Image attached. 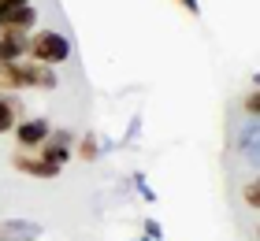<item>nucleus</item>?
Instances as JSON below:
<instances>
[{
    "label": "nucleus",
    "instance_id": "11",
    "mask_svg": "<svg viewBox=\"0 0 260 241\" xmlns=\"http://www.w3.org/2000/svg\"><path fill=\"white\" fill-rule=\"evenodd\" d=\"M242 197H245V204H249V208H256V204H260V189H256V182L245 186V189H242Z\"/></svg>",
    "mask_w": 260,
    "mask_h": 241
},
{
    "label": "nucleus",
    "instance_id": "3",
    "mask_svg": "<svg viewBox=\"0 0 260 241\" xmlns=\"http://www.w3.org/2000/svg\"><path fill=\"white\" fill-rule=\"evenodd\" d=\"M11 167H15V171H26V175H34V178H41V182H49V178L60 175V167H56V163H49V160L38 156V152H22V149L11 156Z\"/></svg>",
    "mask_w": 260,
    "mask_h": 241
},
{
    "label": "nucleus",
    "instance_id": "10",
    "mask_svg": "<svg viewBox=\"0 0 260 241\" xmlns=\"http://www.w3.org/2000/svg\"><path fill=\"white\" fill-rule=\"evenodd\" d=\"M75 156H82L86 163H93V160L101 156V145H97V137H93V134H86V137L78 141V152H75Z\"/></svg>",
    "mask_w": 260,
    "mask_h": 241
},
{
    "label": "nucleus",
    "instance_id": "14",
    "mask_svg": "<svg viewBox=\"0 0 260 241\" xmlns=\"http://www.w3.org/2000/svg\"><path fill=\"white\" fill-rule=\"evenodd\" d=\"M179 4L190 11V15H197V11H201V0H179Z\"/></svg>",
    "mask_w": 260,
    "mask_h": 241
},
{
    "label": "nucleus",
    "instance_id": "12",
    "mask_svg": "<svg viewBox=\"0 0 260 241\" xmlns=\"http://www.w3.org/2000/svg\"><path fill=\"white\" fill-rule=\"evenodd\" d=\"M245 112H249V119H256V112H260V93L256 89L245 96Z\"/></svg>",
    "mask_w": 260,
    "mask_h": 241
},
{
    "label": "nucleus",
    "instance_id": "6",
    "mask_svg": "<svg viewBox=\"0 0 260 241\" xmlns=\"http://www.w3.org/2000/svg\"><path fill=\"white\" fill-rule=\"evenodd\" d=\"M38 156H45L49 163H56V167H63L67 160H71V134H49L45 137V145L38 149Z\"/></svg>",
    "mask_w": 260,
    "mask_h": 241
},
{
    "label": "nucleus",
    "instance_id": "16",
    "mask_svg": "<svg viewBox=\"0 0 260 241\" xmlns=\"http://www.w3.org/2000/svg\"><path fill=\"white\" fill-rule=\"evenodd\" d=\"M8 8H22V4H30V0H4Z\"/></svg>",
    "mask_w": 260,
    "mask_h": 241
},
{
    "label": "nucleus",
    "instance_id": "15",
    "mask_svg": "<svg viewBox=\"0 0 260 241\" xmlns=\"http://www.w3.org/2000/svg\"><path fill=\"white\" fill-rule=\"evenodd\" d=\"M145 234H149V237H160V223L149 219V223H145Z\"/></svg>",
    "mask_w": 260,
    "mask_h": 241
},
{
    "label": "nucleus",
    "instance_id": "5",
    "mask_svg": "<svg viewBox=\"0 0 260 241\" xmlns=\"http://www.w3.org/2000/svg\"><path fill=\"white\" fill-rule=\"evenodd\" d=\"M34 22H38V8L22 4V8H8L0 15V33H30Z\"/></svg>",
    "mask_w": 260,
    "mask_h": 241
},
{
    "label": "nucleus",
    "instance_id": "1",
    "mask_svg": "<svg viewBox=\"0 0 260 241\" xmlns=\"http://www.w3.org/2000/svg\"><path fill=\"white\" fill-rule=\"evenodd\" d=\"M19 89H56V71L45 63H0V93H19Z\"/></svg>",
    "mask_w": 260,
    "mask_h": 241
},
{
    "label": "nucleus",
    "instance_id": "4",
    "mask_svg": "<svg viewBox=\"0 0 260 241\" xmlns=\"http://www.w3.org/2000/svg\"><path fill=\"white\" fill-rule=\"evenodd\" d=\"M11 134H15V141H19L22 152H30V149H41L45 137H49L52 130H49V123H45V119H26V123H15V130H11Z\"/></svg>",
    "mask_w": 260,
    "mask_h": 241
},
{
    "label": "nucleus",
    "instance_id": "8",
    "mask_svg": "<svg viewBox=\"0 0 260 241\" xmlns=\"http://www.w3.org/2000/svg\"><path fill=\"white\" fill-rule=\"evenodd\" d=\"M26 33H0V63H15V59H26Z\"/></svg>",
    "mask_w": 260,
    "mask_h": 241
},
{
    "label": "nucleus",
    "instance_id": "7",
    "mask_svg": "<svg viewBox=\"0 0 260 241\" xmlns=\"http://www.w3.org/2000/svg\"><path fill=\"white\" fill-rule=\"evenodd\" d=\"M34 237H41V223H26V219L0 223V241H34Z\"/></svg>",
    "mask_w": 260,
    "mask_h": 241
},
{
    "label": "nucleus",
    "instance_id": "13",
    "mask_svg": "<svg viewBox=\"0 0 260 241\" xmlns=\"http://www.w3.org/2000/svg\"><path fill=\"white\" fill-rule=\"evenodd\" d=\"M134 186H138V193H141L145 200H152V197H156V193H152V189L145 186V178H141V175H134Z\"/></svg>",
    "mask_w": 260,
    "mask_h": 241
},
{
    "label": "nucleus",
    "instance_id": "2",
    "mask_svg": "<svg viewBox=\"0 0 260 241\" xmlns=\"http://www.w3.org/2000/svg\"><path fill=\"white\" fill-rule=\"evenodd\" d=\"M26 56L34 59V63L56 67V63H63V59L71 56V41L63 38V33H56V30H41V33H34V38H30Z\"/></svg>",
    "mask_w": 260,
    "mask_h": 241
},
{
    "label": "nucleus",
    "instance_id": "9",
    "mask_svg": "<svg viewBox=\"0 0 260 241\" xmlns=\"http://www.w3.org/2000/svg\"><path fill=\"white\" fill-rule=\"evenodd\" d=\"M15 104L8 100V96H0V134H11V130H15Z\"/></svg>",
    "mask_w": 260,
    "mask_h": 241
}]
</instances>
